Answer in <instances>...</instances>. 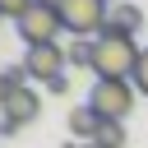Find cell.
Returning a JSON list of instances; mask_svg holds the SVG:
<instances>
[{"instance_id":"6da1fadb","label":"cell","mask_w":148,"mask_h":148,"mask_svg":"<svg viewBox=\"0 0 148 148\" xmlns=\"http://www.w3.org/2000/svg\"><path fill=\"white\" fill-rule=\"evenodd\" d=\"M143 60V46L134 37H116V32H102L92 42V74L102 83H134V69Z\"/></svg>"},{"instance_id":"7a4b0ae2","label":"cell","mask_w":148,"mask_h":148,"mask_svg":"<svg viewBox=\"0 0 148 148\" xmlns=\"http://www.w3.org/2000/svg\"><path fill=\"white\" fill-rule=\"evenodd\" d=\"M111 5L106 0H60V23L69 37H102Z\"/></svg>"},{"instance_id":"3957f363","label":"cell","mask_w":148,"mask_h":148,"mask_svg":"<svg viewBox=\"0 0 148 148\" xmlns=\"http://www.w3.org/2000/svg\"><path fill=\"white\" fill-rule=\"evenodd\" d=\"M88 106L102 116V120H125L130 111H134V83H92V92H88Z\"/></svg>"},{"instance_id":"277c9868","label":"cell","mask_w":148,"mask_h":148,"mask_svg":"<svg viewBox=\"0 0 148 148\" xmlns=\"http://www.w3.org/2000/svg\"><path fill=\"white\" fill-rule=\"evenodd\" d=\"M18 37L28 42V46H51L60 32H65V23H60V9H51V5H32L18 23Z\"/></svg>"},{"instance_id":"5b68a950","label":"cell","mask_w":148,"mask_h":148,"mask_svg":"<svg viewBox=\"0 0 148 148\" xmlns=\"http://www.w3.org/2000/svg\"><path fill=\"white\" fill-rule=\"evenodd\" d=\"M42 116V97H37V88H18L5 106H0V134L9 139V134H18L23 125H32Z\"/></svg>"},{"instance_id":"8992f818","label":"cell","mask_w":148,"mask_h":148,"mask_svg":"<svg viewBox=\"0 0 148 148\" xmlns=\"http://www.w3.org/2000/svg\"><path fill=\"white\" fill-rule=\"evenodd\" d=\"M65 65H69V56H65L60 42H51V46H28V56H23V69H28V79H37V83L60 79Z\"/></svg>"},{"instance_id":"52a82bcc","label":"cell","mask_w":148,"mask_h":148,"mask_svg":"<svg viewBox=\"0 0 148 148\" xmlns=\"http://www.w3.org/2000/svg\"><path fill=\"white\" fill-rule=\"evenodd\" d=\"M139 28H143V9H139V5H130V0H120V5H111V14H106V28H102V32L139 37Z\"/></svg>"},{"instance_id":"ba28073f","label":"cell","mask_w":148,"mask_h":148,"mask_svg":"<svg viewBox=\"0 0 148 148\" xmlns=\"http://www.w3.org/2000/svg\"><path fill=\"white\" fill-rule=\"evenodd\" d=\"M102 125H106V120H102L88 102L74 106V111H69V143H92V139L102 134Z\"/></svg>"},{"instance_id":"9c48e42d","label":"cell","mask_w":148,"mask_h":148,"mask_svg":"<svg viewBox=\"0 0 148 148\" xmlns=\"http://www.w3.org/2000/svg\"><path fill=\"white\" fill-rule=\"evenodd\" d=\"M18 88H28V69H23V60H18V65H5V69H0V106H5V102H9V97H14Z\"/></svg>"},{"instance_id":"30bf717a","label":"cell","mask_w":148,"mask_h":148,"mask_svg":"<svg viewBox=\"0 0 148 148\" xmlns=\"http://www.w3.org/2000/svg\"><path fill=\"white\" fill-rule=\"evenodd\" d=\"M92 42H97V37H74V42L65 46L69 65H88V69H92Z\"/></svg>"},{"instance_id":"8fae6325","label":"cell","mask_w":148,"mask_h":148,"mask_svg":"<svg viewBox=\"0 0 148 148\" xmlns=\"http://www.w3.org/2000/svg\"><path fill=\"white\" fill-rule=\"evenodd\" d=\"M92 143H97V148H125V125L106 120V125H102V134H97Z\"/></svg>"},{"instance_id":"7c38bea8","label":"cell","mask_w":148,"mask_h":148,"mask_svg":"<svg viewBox=\"0 0 148 148\" xmlns=\"http://www.w3.org/2000/svg\"><path fill=\"white\" fill-rule=\"evenodd\" d=\"M32 5H37V0H0V18H14V23H18Z\"/></svg>"},{"instance_id":"4fadbf2b","label":"cell","mask_w":148,"mask_h":148,"mask_svg":"<svg viewBox=\"0 0 148 148\" xmlns=\"http://www.w3.org/2000/svg\"><path fill=\"white\" fill-rule=\"evenodd\" d=\"M134 92L148 97V46H143V60H139V69H134Z\"/></svg>"},{"instance_id":"5bb4252c","label":"cell","mask_w":148,"mask_h":148,"mask_svg":"<svg viewBox=\"0 0 148 148\" xmlns=\"http://www.w3.org/2000/svg\"><path fill=\"white\" fill-rule=\"evenodd\" d=\"M46 92H51V97H65V92H69V74H60V79H51V83H46Z\"/></svg>"},{"instance_id":"9a60e30c","label":"cell","mask_w":148,"mask_h":148,"mask_svg":"<svg viewBox=\"0 0 148 148\" xmlns=\"http://www.w3.org/2000/svg\"><path fill=\"white\" fill-rule=\"evenodd\" d=\"M37 5H51V9H60V0H37Z\"/></svg>"},{"instance_id":"2e32d148","label":"cell","mask_w":148,"mask_h":148,"mask_svg":"<svg viewBox=\"0 0 148 148\" xmlns=\"http://www.w3.org/2000/svg\"><path fill=\"white\" fill-rule=\"evenodd\" d=\"M69 148H97V143H69Z\"/></svg>"},{"instance_id":"e0dca14e","label":"cell","mask_w":148,"mask_h":148,"mask_svg":"<svg viewBox=\"0 0 148 148\" xmlns=\"http://www.w3.org/2000/svg\"><path fill=\"white\" fill-rule=\"evenodd\" d=\"M106 5H120V0H106Z\"/></svg>"},{"instance_id":"ac0fdd59","label":"cell","mask_w":148,"mask_h":148,"mask_svg":"<svg viewBox=\"0 0 148 148\" xmlns=\"http://www.w3.org/2000/svg\"><path fill=\"white\" fill-rule=\"evenodd\" d=\"M0 139H5V134H0Z\"/></svg>"}]
</instances>
